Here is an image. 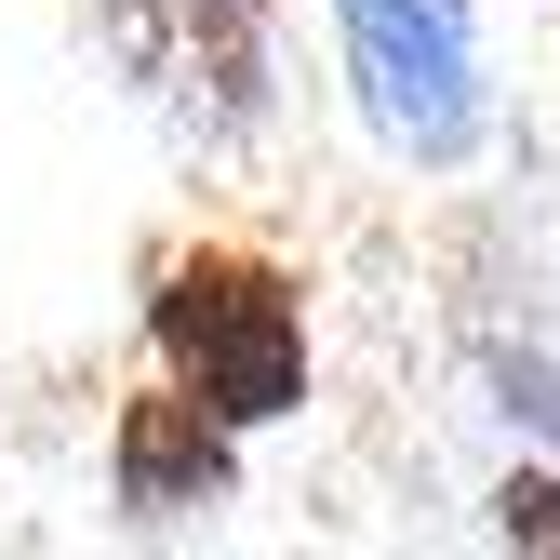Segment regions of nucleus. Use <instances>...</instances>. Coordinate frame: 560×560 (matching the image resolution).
<instances>
[{"instance_id":"f257e3e1","label":"nucleus","mask_w":560,"mask_h":560,"mask_svg":"<svg viewBox=\"0 0 560 560\" xmlns=\"http://www.w3.org/2000/svg\"><path fill=\"white\" fill-rule=\"evenodd\" d=\"M148 334L228 428H267V413L307 400V294H294V267H267L241 241L174 254L161 294H148Z\"/></svg>"},{"instance_id":"f03ea898","label":"nucleus","mask_w":560,"mask_h":560,"mask_svg":"<svg viewBox=\"0 0 560 560\" xmlns=\"http://www.w3.org/2000/svg\"><path fill=\"white\" fill-rule=\"evenodd\" d=\"M347 14V67H361V94L374 120L400 133L413 161H467V133H480V81H467V40L441 0H334Z\"/></svg>"},{"instance_id":"7ed1b4c3","label":"nucleus","mask_w":560,"mask_h":560,"mask_svg":"<svg viewBox=\"0 0 560 560\" xmlns=\"http://www.w3.org/2000/svg\"><path fill=\"white\" fill-rule=\"evenodd\" d=\"M107 480H120L133 521L228 508V480H241V428H228V413L200 400L187 374H174V387H133V400H120V441H107Z\"/></svg>"},{"instance_id":"20e7f679","label":"nucleus","mask_w":560,"mask_h":560,"mask_svg":"<svg viewBox=\"0 0 560 560\" xmlns=\"http://www.w3.org/2000/svg\"><path fill=\"white\" fill-rule=\"evenodd\" d=\"M107 14H120V54L148 67L161 94L214 107V120H254V94H267L254 0H107Z\"/></svg>"},{"instance_id":"39448f33","label":"nucleus","mask_w":560,"mask_h":560,"mask_svg":"<svg viewBox=\"0 0 560 560\" xmlns=\"http://www.w3.org/2000/svg\"><path fill=\"white\" fill-rule=\"evenodd\" d=\"M494 521H508L521 547H560V480H534V467H521L508 494H494Z\"/></svg>"}]
</instances>
